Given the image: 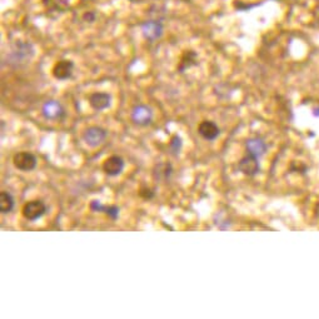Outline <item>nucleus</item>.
Listing matches in <instances>:
<instances>
[{
  "instance_id": "f257e3e1",
  "label": "nucleus",
  "mask_w": 319,
  "mask_h": 319,
  "mask_svg": "<svg viewBox=\"0 0 319 319\" xmlns=\"http://www.w3.org/2000/svg\"><path fill=\"white\" fill-rule=\"evenodd\" d=\"M46 207L41 200H30L23 207V216L28 221H38L45 214Z\"/></svg>"
},
{
  "instance_id": "f03ea898",
  "label": "nucleus",
  "mask_w": 319,
  "mask_h": 319,
  "mask_svg": "<svg viewBox=\"0 0 319 319\" xmlns=\"http://www.w3.org/2000/svg\"><path fill=\"white\" fill-rule=\"evenodd\" d=\"M106 133L105 129L100 127H90L84 132L83 134V140L89 145V147H98V145L103 144L104 140L106 139Z\"/></svg>"
},
{
  "instance_id": "7ed1b4c3",
  "label": "nucleus",
  "mask_w": 319,
  "mask_h": 319,
  "mask_svg": "<svg viewBox=\"0 0 319 319\" xmlns=\"http://www.w3.org/2000/svg\"><path fill=\"white\" fill-rule=\"evenodd\" d=\"M36 157L29 152H20L14 155L13 163L21 172H30L36 167Z\"/></svg>"
},
{
  "instance_id": "20e7f679",
  "label": "nucleus",
  "mask_w": 319,
  "mask_h": 319,
  "mask_svg": "<svg viewBox=\"0 0 319 319\" xmlns=\"http://www.w3.org/2000/svg\"><path fill=\"white\" fill-rule=\"evenodd\" d=\"M44 118L48 120H59L65 117V110L63 105L56 100H48L44 103L41 109Z\"/></svg>"
},
{
  "instance_id": "39448f33",
  "label": "nucleus",
  "mask_w": 319,
  "mask_h": 319,
  "mask_svg": "<svg viewBox=\"0 0 319 319\" xmlns=\"http://www.w3.org/2000/svg\"><path fill=\"white\" fill-rule=\"evenodd\" d=\"M153 119V110L147 105H137L132 110V120L138 125H149Z\"/></svg>"
},
{
  "instance_id": "423d86ee",
  "label": "nucleus",
  "mask_w": 319,
  "mask_h": 319,
  "mask_svg": "<svg viewBox=\"0 0 319 319\" xmlns=\"http://www.w3.org/2000/svg\"><path fill=\"white\" fill-rule=\"evenodd\" d=\"M259 158L254 157V155H246L244 158H242L241 162L238 164V169L241 170L243 174L248 175V177H254L259 173L261 170V165L258 162Z\"/></svg>"
},
{
  "instance_id": "0eeeda50",
  "label": "nucleus",
  "mask_w": 319,
  "mask_h": 319,
  "mask_svg": "<svg viewBox=\"0 0 319 319\" xmlns=\"http://www.w3.org/2000/svg\"><path fill=\"white\" fill-rule=\"evenodd\" d=\"M124 160L118 155H112L104 162L103 169L109 177H117L124 170Z\"/></svg>"
},
{
  "instance_id": "6e6552de",
  "label": "nucleus",
  "mask_w": 319,
  "mask_h": 319,
  "mask_svg": "<svg viewBox=\"0 0 319 319\" xmlns=\"http://www.w3.org/2000/svg\"><path fill=\"white\" fill-rule=\"evenodd\" d=\"M198 133L204 138L205 140H209V142H213L216 140L217 138L221 134V129H219L218 125L214 122H210V120H204L199 124L198 127Z\"/></svg>"
},
{
  "instance_id": "1a4fd4ad",
  "label": "nucleus",
  "mask_w": 319,
  "mask_h": 319,
  "mask_svg": "<svg viewBox=\"0 0 319 319\" xmlns=\"http://www.w3.org/2000/svg\"><path fill=\"white\" fill-rule=\"evenodd\" d=\"M143 34H144L145 39L149 41H154L159 39L163 34V25L160 21L157 20H149L147 23L143 24Z\"/></svg>"
},
{
  "instance_id": "9d476101",
  "label": "nucleus",
  "mask_w": 319,
  "mask_h": 319,
  "mask_svg": "<svg viewBox=\"0 0 319 319\" xmlns=\"http://www.w3.org/2000/svg\"><path fill=\"white\" fill-rule=\"evenodd\" d=\"M246 149L248 152V154L254 155L257 158H261L262 155L266 154L267 149H268V145L264 142L262 138H251V139L247 140L246 143Z\"/></svg>"
},
{
  "instance_id": "9b49d317",
  "label": "nucleus",
  "mask_w": 319,
  "mask_h": 319,
  "mask_svg": "<svg viewBox=\"0 0 319 319\" xmlns=\"http://www.w3.org/2000/svg\"><path fill=\"white\" fill-rule=\"evenodd\" d=\"M74 70V63L71 60H60L54 65L53 75L59 80H66L71 76Z\"/></svg>"
},
{
  "instance_id": "f8f14e48",
  "label": "nucleus",
  "mask_w": 319,
  "mask_h": 319,
  "mask_svg": "<svg viewBox=\"0 0 319 319\" xmlns=\"http://www.w3.org/2000/svg\"><path fill=\"white\" fill-rule=\"evenodd\" d=\"M110 95L108 93H101V91H98V93H93L90 96H89V104L93 108L94 110H100L106 109L110 106Z\"/></svg>"
},
{
  "instance_id": "ddd939ff",
  "label": "nucleus",
  "mask_w": 319,
  "mask_h": 319,
  "mask_svg": "<svg viewBox=\"0 0 319 319\" xmlns=\"http://www.w3.org/2000/svg\"><path fill=\"white\" fill-rule=\"evenodd\" d=\"M14 208V198L10 193L1 192L0 193V212L3 214H8Z\"/></svg>"
},
{
  "instance_id": "4468645a",
  "label": "nucleus",
  "mask_w": 319,
  "mask_h": 319,
  "mask_svg": "<svg viewBox=\"0 0 319 319\" xmlns=\"http://www.w3.org/2000/svg\"><path fill=\"white\" fill-rule=\"evenodd\" d=\"M172 174V165L164 163V164H159L157 167V172H155V177L158 179H168Z\"/></svg>"
},
{
  "instance_id": "2eb2a0df",
  "label": "nucleus",
  "mask_w": 319,
  "mask_h": 319,
  "mask_svg": "<svg viewBox=\"0 0 319 319\" xmlns=\"http://www.w3.org/2000/svg\"><path fill=\"white\" fill-rule=\"evenodd\" d=\"M182 145H183V143H182V139H180L179 135H174V137L172 138V140H170V144H169L170 150L173 152V154H175V155L179 154L180 149H182Z\"/></svg>"
},
{
  "instance_id": "dca6fc26",
  "label": "nucleus",
  "mask_w": 319,
  "mask_h": 319,
  "mask_svg": "<svg viewBox=\"0 0 319 319\" xmlns=\"http://www.w3.org/2000/svg\"><path fill=\"white\" fill-rule=\"evenodd\" d=\"M106 216L109 217L112 219H117L118 216H119V208L114 207V205H110V207H105L104 208V212Z\"/></svg>"
},
{
  "instance_id": "f3484780",
  "label": "nucleus",
  "mask_w": 319,
  "mask_h": 319,
  "mask_svg": "<svg viewBox=\"0 0 319 319\" xmlns=\"http://www.w3.org/2000/svg\"><path fill=\"white\" fill-rule=\"evenodd\" d=\"M90 208L94 210V212H104V208H105V205L101 204L99 200H93V202L90 203Z\"/></svg>"
},
{
  "instance_id": "a211bd4d",
  "label": "nucleus",
  "mask_w": 319,
  "mask_h": 319,
  "mask_svg": "<svg viewBox=\"0 0 319 319\" xmlns=\"http://www.w3.org/2000/svg\"><path fill=\"white\" fill-rule=\"evenodd\" d=\"M140 195L144 198H147V199H150V198L153 197V192L149 189V188H147V189H142L140 190Z\"/></svg>"
},
{
  "instance_id": "6ab92c4d",
  "label": "nucleus",
  "mask_w": 319,
  "mask_h": 319,
  "mask_svg": "<svg viewBox=\"0 0 319 319\" xmlns=\"http://www.w3.org/2000/svg\"><path fill=\"white\" fill-rule=\"evenodd\" d=\"M313 114L316 115V117H319V108H316V109L313 110Z\"/></svg>"
}]
</instances>
